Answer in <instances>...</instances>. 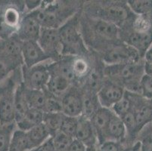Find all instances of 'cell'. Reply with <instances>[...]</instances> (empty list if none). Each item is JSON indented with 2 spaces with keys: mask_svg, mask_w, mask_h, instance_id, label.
<instances>
[{
  "mask_svg": "<svg viewBox=\"0 0 152 151\" xmlns=\"http://www.w3.org/2000/svg\"><path fill=\"white\" fill-rule=\"evenodd\" d=\"M37 42L52 61H58L62 57V45L58 29L42 27Z\"/></svg>",
  "mask_w": 152,
  "mask_h": 151,
  "instance_id": "10",
  "label": "cell"
},
{
  "mask_svg": "<svg viewBox=\"0 0 152 151\" xmlns=\"http://www.w3.org/2000/svg\"><path fill=\"white\" fill-rule=\"evenodd\" d=\"M126 3L136 15H148L152 12V0H128Z\"/></svg>",
  "mask_w": 152,
  "mask_h": 151,
  "instance_id": "29",
  "label": "cell"
},
{
  "mask_svg": "<svg viewBox=\"0 0 152 151\" xmlns=\"http://www.w3.org/2000/svg\"><path fill=\"white\" fill-rule=\"evenodd\" d=\"M45 113L42 110L30 108L20 121L16 123L17 128L28 131L31 128L43 123Z\"/></svg>",
  "mask_w": 152,
  "mask_h": 151,
  "instance_id": "23",
  "label": "cell"
},
{
  "mask_svg": "<svg viewBox=\"0 0 152 151\" xmlns=\"http://www.w3.org/2000/svg\"><path fill=\"white\" fill-rule=\"evenodd\" d=\"M77 123H78V117H71L63 114L59 131L74 139L77 128Z\"/></svg>",
  "mask_w": 152,
  "mask_h": 151,
  "instance_id": "31",
  "label": "cell"
},
{
  "mask_svg": "<svg viewBox=\"0 0 152 151\" xmlns=\"http://www.w3.org/2000/svg\"><path fill=\"white\" fill-rule=\"evenodd\" d=\"M129 94L132 99V110L139 132L145 125L152 120V99L144 98L139 94L131 92Z\"/></svg>",
  "mask_w": 152,
  "mask_h": 151,
  "instance_id": "14",
  "label": "cell"
},
{
  "mask_svg": "<svg viewBox=\"0 0 152 151\" xmlns=\"http://www.w3.org/2000/svg\"><path fill=\"white\" fill-rule=\"evenodd\" d=\"M80 12L58 29L62 45V56L76 57L90 55L91 52L87 48L81 33Z\"/></svg>",
  "mask_w": 152,
  "mask_h": 151,
  "instance_id": "5",
  "label": "cell"
},
{
  "mask_svg": "<svg viewBox=\"0 0 152 151\" xmlns=\"http://www.w3.org/2000/svg\"><path fill=\"white\" fill-rule=\"evenodd\" d=\"M104 65H117L144 59L134 48L121 42L97 55Z\"/></svg>",
  "mask_w": 152,
  "mask_h": 151,
  "instance_id": "7",
  "label": "cell"
},
{
  "mask_svg": "<svg viewBox=\"0 0 152 151\" xmlns=\"http://www.w3.org/2000/svg\"><path fill=\"white\" fill-rule=\"evenodd\" d=\"M34 150L30 142L27 131L15 130L12 136L9 151H30Z\"/></svg>",
  "mask_w": 152,
  "mask_h": 151,
  "instance_id": "27",
  "label": "cell"
},
{
  "mask_svg": "<svg viewBox=\"0 0 152 151\" xmlns=\"http://www.w3.org/2000/svg\"><path fill=\"white\" fill-rule=\"evenodd\" d=\"M110 110L119 117H122L123 116L132 110V104L129 92L126 91L124 97L119 101H117Z\"/></svg>",
  "mask_w": 152,
  "mask_h": 151,
  "instance_id": "30",
  "label": "cell"
},
{
  "mask_svg": "<svg viewBox=\"0 0 152 151\" xmlns=\"http://www.w3.org/2000/svg\"><path fill=\"white\" fill-rule=\"evenodd\" d=\"M55 151H58V150H55Z\"/></svg>",
  "mask_w": 152,
  "mask_h": 151,
  "instance_id": "44",
  "label": "cell"
},
{
  "mask_svg": "<svg viewBox=\"0 0 152 151\" xmlns=\"http://www.w3.org/2000/svg\"><path fill=\"white\" fill-rule=\"evenodd\" d=\"M12 74L0 83V125L15 123V92L18 83L15 85Z\"/></svg>",
  "mask_w": 152,
  "mask_h": 151,
  "instance_id": "6",
  "label": "cell"
},
{
  "mask_svg": "<svg viewBox=\"0 0 152 151\" xmlns=\"http://www.w3.org/2000/svg\"><path fill=\"white\" fill-rule=\"evenodd\" d=\"M24 7L27 10V13L34 12L38 9L42 5V1H24Z\"/></svg>",
  "mask_w": 152,
  "mask_h": 151,
  "instance_id": "37",
  "label": "cell"
},
{
  "mask_svg": "<svg viewBox=\"0 0 152 151\" xmlns=\"http://www.w3.org/2000/svg\"><path fill=\"white\" fill-rule=\"evenodd\" d=\"M82 13L116 25L120 30L129 27L136 15L124 1H95L83 3Z\"/></svg>",
  "mask_w": 152,
  "mask_h": 151,
  "instance_id": "2",
  "label": "cell"
},
{
  "mask_svg": "<svg viewBox=\"0 0 152 151\" xmlns=\"http://www.w3.org/2000/svg\"><path fill=\"white\" fill-rule=\"evenodd\" d=\"M21 4H6L0 8V38H7L16 33L24 15L25 7L20 6Z\"/></svg>",
  "mask_w": 152,
  "mask_h": 151,
  "instance_id": "8",
  "label": "cell"
},
{
  "mask_svg": "<svg viewBox=\"0 0 152 151\" xmlns=\"http://www.w3.org/2000/svg\"><path fill=\"white\" fill-rule=\"evenodd\" d=\"M22 57L23 66L27 68L45 62L52 61L36 41L24 42L22 43Z\"/></svg>",
  "mask_w": 152,
  "mask_h": 151,
  "instance_id": "16",
  "label": "cell"
},
{
  "mask_svg": "<svg viewBox=\"0 0 152 151\" xmlns=\"http://www.w3.org/2000/svg\"><path fill=\"white\" fill-rule=\"evenodd\" d=\"M149 16H150L151 20V23H152V12H151V13L150 15H149Z\"/></svg>",
  "mask_w": 152,
  "mask_h": 151,
  "instance_id": "42",
  "label": "cell"
},
{
  "mask_svg": "<svg viewBox=\"0 0 152 151\" xmlns=\"http://www.w3.org/2000/svg\"><path fill=\"white\" fill-rule=\"evenodd\" d=\"M55 150L67 151L74 138L58 131L52 137Z\"/></svg>",
  "mask_w": 152,
  "mask_h": 151,
  "instance_id": "33",
  "label": "cell"
},
{
  "mask_svg": "<svg viewBox=\"0 0 152 151\" xmlns=\"http://www.w3.org/2000/svg\"><path fill=\"white\" fill-rule=\"evenodd\" d=\"M45 62L30 68L24 66L21 68L22 82L28 89L45 90L50 79L49 63Z\"/></svg>",
  "mask_w": 152,
  "mask_h": 151,
  "instance_id": "9",
  "label": "cell"
},
{
  "mask_svg": "<svg viewBox=\"0 0 152 151\" xmlns=\"http://www.w3.org/2000/svg\"><path fill=\"white\" fill-rule=\"evenodd\" d=\"M26 96L29 107L44 112L48 100V93L45 90L28 89L26 88Z\"/></svg>",
  "mask_w": 152,
  "mask_h": 151,
  "instance_id": "25",
  "label": "cell"
},
{
  "mask_svg": "<svg viewBox=\"0 0 152 151\" xmlns=\"http://www.w3.org/2000/svg\"><path fill=\"white\" fill-rule=\"evenodd\" d=\"M144 59H145V61L146 63L152 65V45L148 48V50L145 53V57H144Z\"/></svg>",
  "mask_w": 152,
  "mask_h": 151,
  "instance_id": "40",
  "label": "cell"
},
{
  "mask_svg": "<svg viewBox=\"0 0 152 151\" xmlns=\"http://www.w3.org/2000/svg\"><path fill=\"white\" fill-rule=\"evenodd\" d=\"M86 146L87 149L95 148L99 146L97 135L95 133L90 120L83 116L78 117V123L75 138Z\"/></svg>",
  "mask_w": 152,
  "mask_h": 151,
  "instance_id": "17",
  "label": "cell"
},
{
  "mask_svg": "<svg viewBox=\"0 0 152 151\" xmlns=\"http://www.w3.org/2000/svg\"><path fill=\"white\" fill-rule=\"evenodd\" d=\"M141 95L148 99H152V77L145 74L140 83Z\"/></svg>",
  "mask_w": 152,
  "mask_h": 151,
  "instance_id": "34",
  "label": "cell"
},
{
  "mask_svg": "<svg viewBox=\"0 0 152 151\" xmlns=\"http://www.w3.org/2000/svg\"><path fill=\"white\" fill-rule=\"evenodd\" d=\"M91 55L87 56H76L73 60V72L77 85L80 86L89 76L94 66L90 59Z\"/></svg>",
  "mask_w": 152,
  "mask_h": 151,
  "instance_id": "20",
  "label": "cell"
},
{
  "mask_svg": "<svg viewBox=\"0 0 152 151\" xmlns=\"http://www.w3.org/2000/svg\"><path fill=\"white\" fill-rule=\"evenodd\" d=\"M67 151H87V147L81 141L74 139L70 143Z\"/></svg>",
  "mask_w": 152,
  "mask_h": 151,
  "instance_id": "36",
  "label": "cell"
},
{
  "mask_svg": "<svg viewBox=\"0 0 152 151\" xmlns=\"http://www.w3.org/2000/svg\"><path fill=\"white\" fill-rule=\"evenodd\" d=\"M126 138V129L122 119L116 114L112 116L104 135V142L114 141L124 143Z\"/></svg>",
  "mask_w": 152,
  "mask_h": 151,
  "instance_id": "19",
  "label": "cell"
},
{
  "mask_svg": "<svg viewBox=\"0 0 152 151\" xmlns=\"http://www.w3.org/2000/svg\"><path fill=\"white\" fill-rule=\"evenodd\" d=\"M27 134L33 149H37L52 137L50 131L44 123L31 128L27 131Z\"/></svg>",
  "mask_w": 152,
  "mask_h": 151,
  "instance_id": "26",
  "label": "cell"
},
{
  "mask_svg": "<svg viewBox=\"0 0 152 151\" xmlns=\"http://www.w3.org/2000/svg\"><path fill=\"white\" fill-rule=\"evenodd\" d=\"M113 115L114 112L110 109L102 107L89 119L97 135L99 145L104 143V135L106 129Z\"/></svg>",
  "mask_w": 152,
  "mask_h": 151,
  "instance_id": "18",
  "label": "cell"
},
{
  "mask_svg": "<svg viewBox=\"0 0 152 151\" xmlns=\"http://www.w3.org/2000/svg\"><path fill=\"white\" fill-rule=\"evenodd\" d=\"M42 27L31 12L23 15L15 36L22 42H37Z\"/></svg>",
  "mask_w": 152,
  "mask_h": 151,
  "instance_id": "15",
  "label": "cell"
},
{
  "mask_svg": "<svg viewBox=\"0 0 152 151\" xmlns=\"http://www.w3.org/2000/svg\"><path fill=\"white\" fill-rule=\"evenodd\" d=\"M16 129L15 123L0 125V151H9L12 136Z\"/></svg>",
  "mask_w": 152,
  "mask_h": 151,
  "instance_id": "28",
  "label": "cell"
},
{
  "mask_svg": "<svg viewBox=\"0 0 152 151\" xmlns=\"http://www.w3.org/2000/svg\"><path fill=\"white\" fill-rule=\"evenodd\" d=\"M145 59L117 65H104L103 73L107 80L121 85L126 91L141 95L140 83L145 73Z\"/></svg>",
  "mask_w": 152,
  "mask_h": 151,
  "instance_id": "4",
  "label": "cell"
},
{
  "mask_svg": "<svg viewBox=\"0 0 152 151\" xmlns=\"http://www.w3.org/2000/svg\"><path fill=\"white\" fill-rule=\"evenodd\" d=\"M151 151H152V150H151Z\"/></svg>",
  "mask_w": 152,
  "mask_h": 151,
  "instance_id": "45",
  "label": "cell"
},
{
  "mask_svg": "<svg viewBox=\"0 0 152 151\" xmlns=\"http://www.w3.org/2000/svg\"><path fill=\"white\" fill-rule=\"evenodd\" d=\"M30 151H37V149H34V150H31Z\"/></svg>",
  "mask_w": 152,
  "mask_h": 151,
  "instance_id": "43",
  "label": "cell"
},
{
  "mask_svg": "<svg viewBox=\"0 0 152 151\" xmlns=\"http://www.w3.org/2000/svg\"><path fill=\"white\" fill-rule=\"evenodd\" d=\"M55 147H54L53 140L52 137L45 141L42 145L37 148V151H55Z\"/></svg>",
  "mask_w": 152,
  "mask_h": 151,
  "instance_id": "38",
  "label": "cell"
},
{
  "mask_svg": "<svg viewBox=\"0 0 152 151\" xmlns=\"http://www.w3.org/2000/svg\"><path fill=\"white\" fill-rule=\"evenodd\" d=\"M73 85L74 84L71 82L60 75L50 74V79L47 84L45 91L50 95L61 99Z\"/></svg>",
  "mask_w": 152,
  "mask_h": 151,
  "instance_id": "21",
  "label": "cell"
},
{
  "mask_svg": "<svg viewBox=\"0 0 152 151\" xmlns=\"http://www.w3.org/2000/svg\"><path fill=\"white\" fill-rule=\"evenodd\" d=\"M121 39L124 43L135 48L142 58L152 45V30L136 31L131 27L121 30Z\"/></svg>",
  "mask_w": 152,
  "mask_h": 151,
  "instance_id": "11",
  "label": "cell"
},
{
  "mask_svg": "<svg viewBox=\"0 0 152 151\" xmlns=\"http://www.w3.org/2000/svg\"><path fill=\"white\" fill-rule=\"evenodd\" d=\"M62 113L71 117L83 114V91L80 85H74L61 98Z\"/></svg>",
  "mask_w": 152,
  "mask_h": 151,
  "instance_id": "12",
  "label": "cell"
},
{
  "mask_svg": "<svg viewBox=\"0 0 152 151\" xmlns=\"http://www.w3.org/2000/svg\"><path fill=\"white\" fill-rule=\"evenodd\" d=\"M141 135H152V120L142 127L138 134L137 138Z\"/></svg>",
  "mask_w": 152,
  "mask_h": 151,
  "instance_id": "39",
  "label": "cell"
},
{
  "mask_svg": "<svg viewBox=\"0 0 152 151\" xmlns=\"http://www.w3.org/2000/svg\"><path fill=\"white\" fill-rule=\"evenodd\" d=\"M63 113H45L43 123L49 130L52 137L60 129Z\"/></svg>",
  "mask_w": 152,
  "mask_h": 151,
  "instance_id": "32",
  "label": "cell"
},
{
  "mask_svg": "<svg viewBox=\"0 0 152 151\" xmlns=\"http://www.w3.org/2000/svg\"><path fill=\"white\" fill-rule=\"evenodd\" d=\"M145 73L146 75H148V76L152 77V65L149 64V63H146V62L145 63Z\"/></svg>",
  "mask_w": 152,
  "mask_h": 151,
  "instance_id": "41",
  "label": "cell"
},
{
  "mask_svg": "<svg viewBox=\"0 0 152 151\" xmlns=\"http://www.w3.org/2000/svg\"><path fill=\"white\" fill-rule=\"evenodd\" d=\"M82 5L80 2L73 1H42L40 7L31 13L43 28L59 29L80 12Z\"/></svg>",
  "mask_w": 152,
  "mask_h": 151,
  "instance_id": "3",
  "label": "cell"
},
{
  "mask_svg": "<svg viewBox=\"0 0 152 151\" xmlns=\"http://www.w3.org/2000/svg\"><path fill=\"white\" fill-rule=\"evenodd\" d=\"M30 109L26 96V87L22 80L18 82L15 92V123H18L25 116Z\"/></svg>",
  "mask_w": 152,
  "mask_h": 151,
  "instance_id": "22",
  "label": "cell"
},
{
  "mask_svg": "<svg viewBox=\"0 0 152 151\" xmlns=\"http://www.w3.org/2000/svg\"><path fill=\"white\" fill-rule=\"evenodd\" d=\"M121 144L114 141H106L99 146V151H122Z\"/></svg>",
  "mask_w": 152,
  "mask_h": 151,
  "instance_id": "35",
  "label": "cell"
},
{
  "mask_svg": "<svg viewBox=\"0 0 152 151\" xmlns=\"http://www.w3.org/2000/svg\"><path fill=\"white\" fill-rule=\"evenodd\" d=\"M83 91V114L82 116L90 119L92 115L102 107L98 98L97 93L82 88Z\"/></svg>",
  "mask_w": 152,
  "mask_h": 151,
  "instance_id": "24",
  "label": "cell"
},
{
  "mask_svg": "<svg viewBox=\"0 0 152 151\" xmlns=\"http://www.w3.org/2000/svg\"><path fill=\"white\" fill-rule=\"evenodd\" d=\"M80 23L84 42L90 52L99 55L122 42L121 30L113 23L87 16L81 11Z\"/></svg>",
  "mask_w": 152,
  "mask_h": 151,
  "instance_id": "1",
  "label": "cell"
},
{
  "mask_svg": "<svg viewBox=\"0 0 152 151\" xmlns=\"http://www.w3.org/2000/svg\"><path fill=\"white\" fill-rule=\"evenodd\" d=\"M126 90L117 83L105 78L102 88L98 91L99 103L102 107L111 109L125 95Z\"/></svg>",
  "mask_w": 152,
  "mask_h": 151,
  "instance_id": "13",
  "label": "cell"
}]
</instances>
